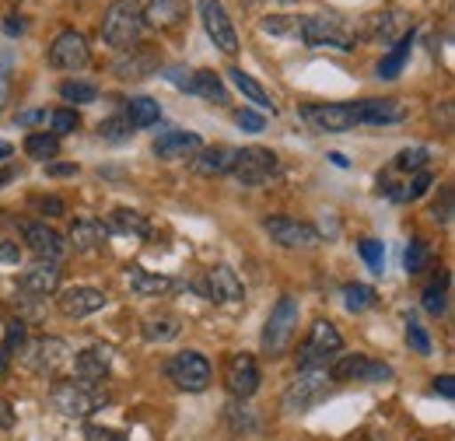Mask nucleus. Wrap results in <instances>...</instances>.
<instances>
[{
	"label": "nucleus",
	"instance_id": "obj_36",
	"mask_svg": "<svg viewBox=\"0 0 455 441\" xmlns=\"http://www.w3.org/2000/svg\"><path fill=\"white\" fill-rule=\"evenodd\" d=\"M375 291L371 287H364V284H343V305H347V312L350 316H361V312H368V309H375Z\"/></svg>",
	"mask_w": 455,
	"mask_h": 441
},
{
	"label": "nucleus",
	"instance_id": "obj_45",
	"mask_svg": "<svg viewBox=\"0 0 455 441\" xmlns=\"http://www.w3.org/2000/svg\"><path fill=\"white\" fill-rule=\"evenodd\" d=\"M431 186H435V175L424 168V172H417V175H413V182H410L403 193H396V200H399V204H406V200H420V196H424Z\"/></svg>",
	"mask_w": 455,
	"mask_h": 441
},
{
	"label": "nucleus",
	"instance_id": "obj_34",
	"mask_svg": "<svg viewBox=\"0 0 455 441\" xmlns=\"http://www.w3.org/2000/svg\"><path fill=\"white\" fill-rule=\"evenodd\" d=\"M193 95H200L207 102H218V106H228V88L214 70H193Z\"/></svg>",
	"mask_w": 455,
	"mask_h": 441
},
{
	"label": "nucleus",
	"instance_id": "obj_22",
	"mask_svg": "<svg viewBox=\"0 0 455 441\" xmlns=\"http://www.w3.org/2000/svg\"><path fill=\"white\" fill-rule=\"evenodd\" d=\"M60 280H63V274H60L57 263L39 260V263H32V267L21 274L18 287H21V294H32V298H50V294H57Z\"/></svg>",
	"mask_w": 455,
	"mask_h": 441
},
{
	"label": "nucleus",
	"instance_id": "obj_40",
	"mask_svg": "<svg viewBox=\"0 0 455 441\" xmlns=\"http://www.w3.org/2000/svg\"><path fill=\"white\" fill-rule=\"evenodd\" d=\"M301 21H305V18L270 14V18H263V32H267V36H291V39H301Z\"/></svg>",
	"mask_w": 455,
	"mask_h": 441
},
{
	"label": "nucleus",
	"instance_id": "obj_23",
	"mask_svg": "<svg viewBox=\"0 0 455 441\" xmlns=\"http://www.w3.org/2000/svg\"><path fill=\"white\" fill-rule=\"evenodd\" d=\"M364 32H368V39L399 43L406 32H413V25H410V18H406L399 7H389V11H382V14H371L368 25H364Z\"/></svg>",
	"mask_w": 455,
	"mask_h": 441
},
{
	"label": "nucleus",
	"instance_id": "obj_49",
	"mask_svg": "<svg viewBox=\"0 0 455 441\" xmlns=\"http://www.w3.org/2000/svg\"><path fill=\"white\" fill-rule=\"evenodd\" d=\"M406 343L417 350V354H431V336L420 323H406Z\"/></svg>",
	"mask_w": 455,
	"mask_h": 441
},
{
	"label": "nucleus",
	"instance_id": "obj_47",
	"mask_svg": "<svg viewBox=\"0 0 455 441\" xmlns=\"http://www.w3.org/2000/svg\"><path fill=\"white\" fill-rule=\"evenodd\" d=\"M242 403H245V399H235V403L228 406V421H231V428H235V431H252V428H256L252 410H245Z\"/></svg>",
	"mask_w": 455,
	"mask_h": 441
},
{
	"label": "nucleus",
	"instance_id": "obj_62",
	"mask_svg": "<svg viewBox=\"0 0 455 441\" xmlns=\"http://www.w3.org/2000/svg\"><path fill=\"white\" fill-rule=\"evenodd\" d=\"M330 162H333V165H337V168H347V165H350V162H347V158H343V155H337V151H333V155H330Z\"/></svg>",
	"mask_w": 455,
	"mask_h": 441
},
{
	"label": "nucleus",
	"instance_id": "obj_60",
	"mask_svg": "<svg viewBox=\"0 0 455 441\" xmlns=\"http://www.w3.org/2000/svg\"><path fill=\"white\" fill-rule=\"evenodd\" d=\"M18 175H21V168H18V165H4V168H0V189H4L7 182H14Z\"/></svg>",
	"mask_w": 455,
	"mask_h": 441
},
{
	"label": "nucleus",
	"instance_id": "obj_46",
	"mask_svg": "<svg viewBox=\"0 0 455 441\" xmlns=\"http://www.w3.org/2000/svg\"><path fill=\"white\" fill-rule=\"evenodd\" d=\"M431 218L438 220V224H452V218H455V193H452V186H442V196L435 200V207H431Z\"/></svg>",
	"mask_w": 455,
	"mask_h": 441
},
{
	"label": "nucleus",
	"instance_id": "obj_63",
	"mask_svg": "<svg viewBox=\"0 0 455 441\" xmlns=\"http://www.w3.org/2000/svg\"><path fill=\"white\" fill-rule=\"evenodd\" d=\"M287 4H291V0H287Z\"/></svg>",
	"mask_w": 455,
	"mask_h": 441
},
{
	"label": "nucleus",
	"instance_id": "obj_31",
	"mask_svg": "<svg viewBox=\"0 0 455 441\" xmlns=\"http://www.w3.org/2000/svg\"><path fill=\"white\" fill-rule=\"evenodd\" d=\"M140 330H144V340H148V343H172V340L182 333V319H179V316H169V312L148 316Z\"/></svg>",
	"mask_w": 455,
	"mask_h": 441
},
{
	"label": "nucleus",
	"instance_id": "obj_35",
	"mask_svg": "<svg viewBox=\"0 0 455 441\" xmlns=\"http://www.w3.org/2000/svg\"><path fill=\"white\" fill-rule=\"evenodd\" d=\"M123 116H126V123H130L133 130H144V126H155V123L162 119V106H158L155 99H144V95H140V99H130V102H126V112H123Z\"/></svg>",
	"mask_w": 455,
	"mask_h": 441
},
{
	"label": "nucleus",
	"instance_id": "obj_18",
	"mask_svg": "<svg viewBox=\"0 0 455 441\" xmlns=\"http://www.w3.org/2000/svg\"><path fill=\"white\" fill-rule=\"evenodd\" d=\"M25 245H28L39 260H50V263H57V260L67 256V238L60 235L57 228H50L46 220L25 224Z\"/></svg>",
	"mask_w": 455,
	"mask_h": 441
},
{
	"label": "nucleus",
	"instance_id": "obj_30",
	"mask_svg": "<svg viewBox=\"0 0 455 441\" xmlns=\"http://www.w3.org/2000/svg\"><path fill=\"white\" fill-rule=\"evenodd\" d=\"M410 50H413V32H406L399 43H393V50L379 60V77L382 81H396L403 74V67H406V60H410Z\"/></svg>",
	"mask_w": 455,
	"mask_h": 441
},
{
	"label": "nucleus",
	"instance_id": "obj_15",
	"mask_svg": "<svg viewBox=\"0 0 455 441\" xmlns=\"http://www.w3.org/2000/svg\"><path fill=\"white\" fill-rule=\"evenodd\" d=\"M88 60H92L88 39L74 28L60 32L50 46V67H57V70H81V67H88Z\"/></svg>",
	"mask_w": 455,
	"mask_h": 441
},
{
	"label": "nucleus",
	"instance_id": "obj_52",
	"mask_svg": "<svg viewBox=\"0 0 455 441\" xmlns=\"http://www.w3.org/2000/svg\"><path fill=\"white\" fill-rule=\"evenodd\" d=\"M84 441H126L119 431H113V428H84Z\"/></svg>",
	"mask_w": 455,
	"mask_h": 441
},
{
	"label": "nucleus",
	"instance_id": "obj_26",
	"mask_svg": "<svg viewBox=\"0 0 455 441\" xmlns=\"http://www.w3.org/2000/svg\"><path fill=\"white\" fill-rule=\"evenodd\" d=\"M235 155H238V148H225V144H218V148H200L193 158V168L200 172V175H231V165H235Z\"/></svg>",
	"mask_w": 455,
	"mask_h": 441
},
{
	"label": "nucleus",
	"instance_id": "obj_12",
	"mask_svg": "<svg viewBox=\"0 0 455 441\" xmlns=\"http://www.w3.org/2000/svg\"><path fill=\"white\" fill-rule=\"evenodd\" d=\"M301 119L319 133H343L350 126H361L357 102H326V106H305Z\"/></svg>",
	"mask_w": 455,
	"mask_h": 441
},
{
	"label": "nucleus",
	"instance_id": "obj_21",
	"mask_svg": "<svg viewBox=\"0 0 455 441\" xmlns=\"http://www.w3.org/2000/svg\"><path fill=\"white\" fill-rule=\"evenodd\" d=\"M200 291L211 301H218V305H238V301H245V287H242V280H238V274L231 267L207 270V284H200Z\"/></svg>",
	"mask_w": 455,
	"mask_h": 441
},
{
	"label": "nucleus",
	"instance_id": "obj_55",
	"mask_svg": "<svg viewBox=\"0 0 455 441\" xmlns=\"http://www.w3.org/2000/svg\"><path fill=\"white\" fill-rule=\"evenodd\" d=\"M431 386H435V392H442L445 399H455V379L452 375H442V379H435Z\"/></svg>",
	"mask_w": 455,
	"mask_h": 441
},
{
	"label": "nucleus",
	"instance_id": "obj_3",
	"mask_svg": "<svg viewBox=\"0 0 455 441\" xmlns=\"http://www.w3.org/2000/svg\"><path fill=\"white\" fill-rule=\"evenodd\" d=\"M301 43L312 50H340V53H354V28L337 18V14H315L301 21Z\"/></svg>",
	"mask_w": 455,
	"mask_h": 441
},
{
	"label": "nucleus",
	"instance_id": "obj_29",
	"mask_svg": "<svg viewBox=\"0 0 455 441\" xmlns=\"http://www.w3.org/2000/svg\"><path fill=\"white\" fill-rule=\"evenodd\" d=\"M228 77H231V84H235V88H238V92H242V95H245V99H249L252 106H259L263 112L277 116V106H274L270 92H267V88H263V84H259V81H256L252 74H245L242 67H231V70H228Z\"/></svg>",
	"mask_w": 455,
	"mask_h": 441
},
{
	"label": "nucleus",
	"instance_id": "obj_20",
	"mask_svg": "<svg viewBox=\"0 0 455 441\" xmlns=\"http://www.w3.org/2000/svg\"><path fill=\"white\" fill-rule=\"evenodd\" d=\"M106 305H109V298H106V291H99V287H67V291L60 294V312H63L67 319L95 316V312H102Z\"/></svg>",
	"mask_w": 455,
	"mask_h": 441
},
{
	"label": "nucleus",
	"instance_id": "obj_13",
	"mask_svg": "<svg viewBox=\"0 0 455 441\" xmlns=\"http://www.w3.org/2000/svg\"><path fill=\"white\" fill-rule=\"evenodd\" d=\"M263 228L284 249H315L319 245V228H312V224L298 218H287V214H270L263 220Z\"/></svg>",
	"mask_w": 455,
	"mask_h": 441
},
{
	"label": "nucleus",
	"instance_id": "obj_39",
	"mask_svg": "<svg viewBox=\"0 0 455 441\" xmlns=\"http://www.w3.org/2000/svg\"><path fill=\"white\" fill-rule=\"evenodd\" d=\"M427 263H431V249H427V242L424 238H413L410 245H406V256H403V267H406V274H424L427 270Z\"/></svg>",
	"mask_w": 455,
	"mask_h": 441
},
{
	"label": "nucleus",
	"instance_id": "obj_50",
	"mask_svg": "<svg viewBox=\"0 0 455 441\" xmlns=\"http://www.w3.org/2000/svg\"><path fill=\"white\" fill-rule=\"evenodd\" d=\"M235 123H238L242 130H249V133H259V130L267 126V119H263L259 112H252V109H238V112H235Z\"/></svg>",
	"mask_w": 455,
	"mask_h": 441
},
{
	"label": "nucleus",
	"instance_id": "obj_61",
	"mask_svg": "<svg viewBox=\"0 0 455 441\" xmlns=\"http://www.w3.org/2000/svg\"><path fill=\"white\" fill-rule=\"evenodd\" d=\"M11 155H14V148H11V144H7V140H0V162H7V158H11Z\"/></svg>",
	"mask_w": 455,
	"mask_h": 441
},
{
	"label": "nucleus",
	"instance_id": "obj_6",
	"mask_svg": "<svg viewBox=\"0 0 455 441\" xmlns=\"http://www.w3.org/2000/svg\"><path fill=\"white\" fill-rule=\"evenodd\" d=\"M330 386H333V379H330V368L298 372V379L287 386L284 399H281L284 413H308L315 403H323V399H326Z\"/></svg>",
	"mask_w": 455,
	"mask_h": 441
},
{
	"label": "nucleus",
	"instance_id": "obj_9",
	"mask_svg": "<svg viewBox=\"0 0 455 441\" xmlns=\"http://www.w3.org/2000/svg\"><path fill=\"white\" fill-rule=\"evenodd\" d=\"M25 368L43 375V379H53L57 372H63L70 365V347L60 340V336H43V340H32L25 347Z\"/></svg>",
	"mask_w": 455,
	"mask_h": 441
},
{
	"label": "nucleus",
	"instance_id": "obj_54",
	"mask_svg": "<svg viewBox=\"0 0 455 441\" xmlns=\"http://www.w3.org/2000/svg\"><path fill=\"white\" fill-rule=\"evenodd\" d=\"M18 126H36V123H46V109H28V112H18L14 119Z\"/></svg>",
	"mask_w": 455,
	"mask_h": 441
},
{
	"label": "nucleus",
	"instance_id": "obj_14",
	"mask_svg": "<svg viewBox=\"0 0 455 441\" xmlns=\"http://www.w3.org/2000/svg\"><path fill=\"white\" fill-rule=\"evenodd\" d=\"M225 386L235 399H252L259 389V365L252 354H231L225 361Z\"/></svg>",
	"mask_w": 455,
	"mask_h": 441
},
{
	"label": "nucleus",
	"instance_id": "obj_17",
	"mask_svg": "<svg viewBox=\"0 0 455 441\" xmlns=\"http://www.w3.org/2000/svg\"><path fill=\"white\" fill-rule=\"evenodd\" d=\"M113 372V347H88L81 354H74V379L77 382H92L102 386Z\"/></svg>",
	"mask_w": 455,
	"mask_h": 441
},
{
	"label": "nucleus",
	"instance_id": "obj_57",
	"mask_svg": "<svg viewBox=\"0 0 455 441\" xmlns=\"http://www.w3.org/2000/svg\"><path fill=\"white\" fill-rule=\"evenodd\" d=\"M21 260V249L14 242H0V263H18Z\"/></svg>",
	"mask_w": 455,
	"mask_h": 441
},
{
	"label": "nucleus",
	"instance_id": "obj_59",
	"mask_svg": "<svg viewBox=\"0 0 455 441\" xmlns=\"http://www.w3.org/2000/svg\"><path fill=\"white\" fill-rule=\"evenodd\" d=\"M46 175L67 179V175H77V165H74V162H67V165H60V162H50V165H46Z\"/></svg>",
	"mask_w": 455,
	"mask_h": 441
},
{
	"label": "nucleus",
	"instance_id": "obj_58",
	"mask_svg": "<svg viewBox=\"0 0 455 441\" xmlns=\"http://www.w3.org/2000/svg\"><path fill=\"white\" fill-rule=\"evenodd\" d=\"M11 428H14V406L0 399V431H11Z\"/></svg>",
	"mask_w": 455,
	"mask_h": 441
},
{
	"label": "nucleus",
	"instance_id": "obj_38",
	"mask_svg": "<svg viewBox=\"0 0 455 441\" xmlns=\"http://www.w3.org/2000/svg\"><path fill=\"white\" fill-rule=\"evenodd\" d=\"M60 99L70 102V106H88V102L99 99V88L88 84V81H63L60 84Z\"/></svg>",
	"mask_w": 455,
	"mask_h": 441
},
{
	"label": "nucleus",
	"instance_id": "obj_11",
	"mask_svg": "<svg viewBox=\"0 0 455 441\" xmlns=\"http://www.w3.org/2000/svg\"><path fill=\"white\" fill-rule=\"evenodd\" d=\"M196 7H200L204 32H207V39L214 43V50H221L225 56L238 53V32H235V25H231V18H228L225 4H221V0H196Z\"/></svg>",
	"mask_w": 455,
	"mask_h": 441
},
{
	"label": "nucleus",
	"instance_id": "obj_10",
	"mask_svg": "<svg viewBox=\"0 0 455 441\" xmlns=\"http://www.w3.org/2000/svg\"><path fill=\"white\" fill-rule=\"evenodd\" d=\"M330 379L333 382H389L393 368L368 354H347L330 365Z\"/></svg>",
	"mask_w": 455,
	"mask_h": 441
},
{
	"label": "nucleus",
	"instance_id": "obj_53",
	"mask_svg": "<svg viewBox=\"0 0 455 441\" xmlns=\"http://www.w3.org/2000/svg\"><path fill=\"white\" fill-rule=\"evenodd\" d=\"M36 207L43 211V214H50V218H60L67 207H63V200H57V196H39L36 200Z\"/></svg>",
	"mask_w": 455,
	"mask_h": 441
},
{
	"label": "nucleus",
	"instance_id": "obj_1",
	"mask_svg": "<svg viewBox=\"0 0 455 441\" xmlns=\"http://www.w3.org/2000/svg\"><path fill=\"white\" fill-rule=\"evenodd\" d=\"M106 403H109V392L102 386H92V382L67 379V382H53L50 389V406L67 421H84L88 413H95Z\"/></svg>",
	"mask_w": 455,
	"mask_h": 441
},
{
	"label": "nucleus",
	"instance_id": "obj_48",
	"mask_svg": "<svg viewBox=\"0 0 455 441\" xmlns=\"http://www.w3.org/2000/svg\"><path fill=\"white\" fill-rule=\"evenodd\" d=\"M165 81H169L172 88H179V92H193V70L182 67V63L165 67Z\"/></svg>",
	"mask_w": 455,
	"mask_h": 441
},
{
	"label": "nucleus",
	"instance_id": "obj_8",
	"mask_svg": "<svg viewBox=\"0 0 455 441\" xmlns=\"http://www.w3.org/2000/svg\"><path fill=\"white\" fill-rule=\"evenodd\" d=\"M165 375L172 379L175 389L196 396V392H204V389L211 386V361L200 350H182V354H175L165 365Z\"/></svg>",
	"mask_w": 455,
	"mask_h": 441
},
{
	"label": "nucleus",
	"instance_id": "obj_19",
	"mask_svg": "<svg viewBox=\"0 0 455 441\" xmlns=\"http://www.w3.org/2000/svg\"><path fill=\"white\" fill-rule=\"evenodd\" d=\"M200 148H204L200 133H193V130H165V133L155 140L151 151H155L158 162H186V158H193Z\"/></svg>",
	"mask_w": 455,
	"mask_h": 441
},
{
	"label": "nucleus",
	"instance_id": "obj_41",
	"mask_svg": "<svg viewBox=\"0 0 455 441\" xmlns=\"http://www.w3.org/2000/svg\"><path fill=\"white\" fill-rule=\"evenodd\" d=\"M99 137L109 140V144H123V140L133 137V126L126 123V116H109V119L99 123Z\"/></svg>",
	"mask_w": 455,
	"mask_h": 441
},
{
	"label": "nucleus",
	"instance_id": "obj_33",
	"mask_svg": "<svg viewBox=\"0 0 455 441\" xmlns=\"http://www.w3.org/2000/svg\"><path fill=\"white\" fill-rule=\"evenodd\" d=\"M449 284H452V277H449V270H442L424 287V298H420L424 312H431V316H445L449 312Z\"/></svg>",
	"mask_w": 455,
	"mask_h": 441
},
{
	"label": "nucleus",
	"instance_id": "obj_27",
	"mask_svg": "<svg viewBox=\"0 0 455 441\" xmlns=\"http://www.w3.org/2000/svg\"><path fill=\"white\" fill-rule=\"evenodd\" d=\"M140 11H144V25H151V28H175L186 18L189 4L186 0H151Z\"/></svg>",
	"mask_w": 455,
	"mask_h": 441
},
{
	"label": "nucleus",
	"instance_id": "obj_5",
	"mask_svg": "<svg viewBox=\"0 0 455 441\" xmlns=\"http://www.w3.org/2000/svg\"><path fill=\"white\" fill-rule=\"evenodd\" d=\"M343 350V336L333 323L319 319L312 330H308V340L298 347V372H312V368H330V361Z\"/></svg>",
	"mask_w": 455,
	"mask_h": 441
},
{
	"label": "nucleus",
	"instance_id": "obj_7",
	"mask_svg": "<svg viewBox=\"0 0 455 441\" xmlns=\"http://www.w3.org/2000/svg\"><path fill=\"white\" fill-rule=\"evenodd\" d=\"M277 172H281V162L267 148H238L235 165H231V175L242 186H267L270 179H277Z\"/></svg>",
	"mask_w": 455,
	"mask_h": 441
},
{
	"label": "nucleus",
	"instance_id": "obj_4",
	"mask_svg": "<svg viewBox=\"0 0 455 441\" xmlns=\"http://www.w3.org/2000/svg\"><path fill=\"white\" fill-rule=\"evenodd\" d=\"M298 319H301L298 301H294L291 294H281V301L274 305V312H270V319H267V326H263V336H259L263 354H270V357H284L287 347L294 343Z\"/></svg>",
	"mask_w": 455,
	"mask_h": 441
},
{
	"label": "nucleus",
	"instance_id": "obj_56",
	"mask_svg": "<svg viewBox=\"0 0 455 441\" xmlns=\"http://www.w3.org/2000/svg\"><path fill=\"white\" fill-rule=\"evenodd\" d=\"M4 32H7V36H21V32H25V18H21V14H7V18H4Z\"/></svg>",
	"mask_w": 455,
	"mask_h": 441
},
{
	"label": "nucleus",
	"instance_id": "obj_16",
	"mask_svg": "<svg viewBox=\"0 0 455 441\" xmlns=\"http://www.w3.org/2000/svg\"><path fill=\"white\" fill-rule=\"evenodd\" d=\"M158 67H162V56L155 46H133V50H123V56L113 63V74L123 81H144L158 74Z\"/></svg>",
	"mask_w": 455,
	"mask_h": 441
},
{
	"label": "nucleus",
	"instance_id": "obj_42",
	"mask_svg": "<svg viewBox=\"0 0 455 441\" xmlns=\"http://www.w3.org/2000/svg\"><path fill=\"white\" fill-rule=\"evenodd\" d=\"M357 253H361V260L371 267V274L382 277V270H386V245H382L379 238H361V242H357Z\"/></svg>",
	"mask_w": 455,
	"mask_h": 441
},
{
	"label": "nucleus",
	"instance_id": "obj_44",
	"mask_svg": "<svg viewBox=\"0 0 455 441\" xmlns=\"http://www.w3.org/2000/svg\"><path fill=\"white\" fill-rule=\"evenodd\" d=\"M50 126H53V130H50L53 137H63V133H74V130L81 126V116H77V112L70 109V106H63V109H57L53 116H50Z\"/></svg>",
	"mask_w": 455,
	"mask_h": 441
},
{
	"label": "nucleus",
	"instance_id": "obj_2",
	"mask_svg": "<svg viewBox=\"0 0 455 441\" xmlns=\"http://www.w3.org/2000/svg\"><path fill=\"white\" fill-rule=\"evenodd\" d=\"M144 32V11L137 0H113L102 14V39L113 50H130L140 43Z\"/></svg>",
	"mask_w": 455,
	"mask_h": 441
},
{
	"label": "nucleus",
	"instance_id": "obj_51",
	"mask_svg": "<svg viewBox=\"0 0 455 441\" xmlns=\"http://www.w3.org/2000/svg\"><path fill=\"white\" fill-rule=\"evenodd\" d=\"M11 95V56H0V109L7 106Z\"/></svg>",
	"mask_w": 455,
	"mask_h": 441
},
{
	"label": "nucleus",
	"instance_id": "obj_25",
	"mask_svg": "<svg viewBox=\"0 0 455 441\" xmlns=\"http://www.w3.org/2000/svg\"><path fill=\"white\" fill-rule=\"evenodd\" d=\"M106 245V228L95 218H77L67 231V249L74 253H99Z\"/></svg>",
	"mask_w": 455,
	"mask_h": 441
},
{
	"label": "nucleus",
	"instance_id": "obj_28",
	"mask_svg": "<svg viewBox=\"0 0 455 441\" xmlns=\"http://www.w3.org/2000/svg\"><path fill=\"white\" fill-rule=\"evenodd\" d=\"M102 228H106V235H133V238H151V224L144 214H137V211H126V207H119L113 211L109 218L102 220Z\"/></svg>",
	"mask_w": 455,
	"mask_h": 441
},
{
	"label": "nucleus",
	"instance_id": "obj_24",
	"mask_svg": "<svg viewBox=\"0 0 455 441\" xmlns=\"http://www.w3.org/2000/svg\"><path fill=\"white\" fill-rule=\"evenodd\" d=\"M357 119L368 126H393L406 119V106L396 99H364L357 102Z\"/></svg>",
	"mask_w": 455,
	"mask_h": 441
},
{
	"label": "nucleus",
	"instance_id": "obj_37",
	"mask_svg": "<svg viewBox=\"0 0 455 441\" xmlns=\"http://www.w3.org/2000/svg\"><path fill=\"white\" fill-rule=\"evenodd\" d=\"M57 151L60 137H53V133H28L25 137V155L32 162H50V158H57Z\"/></svg>",
	"mask_w": 455,
	"mask_h": 441
},
{
	"label": "nucleus",
	"instance_id": "obj_43",
	"mask_svg": "<svg viewBox=\"0 0 455 441\" xmlns=\"http://www.w3.org/2000/svg\"><path fill=\"white\" fill-rule=\"evenodd\" d=\"M431 162V151L427 148H406V151H399L393 168L396 172H424V165Z\"/></svg>",
	"mask_w": 455,
	"mask_h": 441
},
{
	"label": "nucleus",
	"instance_id": "obj_32",
	"mask_svg": "<svg viewBox=\"0 0 455 441\" xmlns=\"http://www.w3.org/2000/svg\"><path fill=\"white\" fill-rule=\"evenodd\" d=\"M126 277H130V287H133L140 298H158V294H165L172 287V280L165 274H151V270H144V267H130Z\"/></svg>",
	"mask_w": 455,
	"mask_h": 441
}]
</instances>
